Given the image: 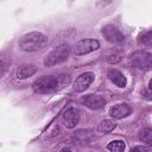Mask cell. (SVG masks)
Listing matches in <instances>:
<instances>
[{"mask_svg": "<svg viewBox=\"0 0 152 152\" xmlns=\"http://www.w3.org/2000/svg\"><path fill=\"white\" fill-rule=\"evenodd\" d=\"M68 75H44L34 81L33 89L37 93H49L53 90H58L69 83Z\"/></svg>", "mask_w": 152, "mask_h": 152, "instance_id": "6da1fadb", "label": "cell"}, {"mask_svg": "<svg viewBox=\"0 0 152 152\" xmlns=\"http://www.w3.org/2000/svg\"><path fill=\"white\" fill-rule=\"evenodd\" d=\"M46 42V38L40 32H30L24 34L19 40V48L23 51L32 52L40 50Z\"/></svg>", "mask_w": 152, "mask_h": 152, "instance_id": "7a4b0ae2", "label": "cell"}, {"mask_svg": "<svg viewBox=\"0 0 152 152\" xmlns=\"http://www.w3.org/2000/svg\"><path fill=\"white\" fill-rule=\"evenodd\" d=\"M70 53V48L68 44H62L57 48H55L51 52H49L44 59V64L46 66H52L59 63H63L68 59Z\"/></svg>", "mask_w": 152, "mask_h": 152, "instance_id": "3957f363", "label": "cell"}, {"mask_svg": "<svg viewBox=\"0 0 152 152\" xmlns=\"http://www.w3.org/2000/svg\"><path fill=\"white\" fill-rule=\"evenodd\" d=\"M128 63L137 69H141V70L150 69L152 66V53L142 50L135 51L128 57Z\"/></svg>", "mask_w": 152, "mask_h": 152, "instance_id": "277c9868", "label": "cell"}, {"mask_svg": "<svg viewBox=\"0 0 152 152\" xmlns=\"http://www.w3.org/2000/svg\"><path fill=\"white\" fill-rule=\"evenodd\" d=\"M100 48V43L96 39H82L75 45V55L82 56L91 51H95Z\"/></svg>", "mask_w": 152, "mask_h": 152, "instance_id": "5b68a950", "label": "cell"}, {"mask_svg": "<svg viewBox=\"0 0 152 152\" xmlns=\"http://www.w3.org/2000/svg\"><path fill=\"white\" fill-rule=\"evenodd\" d=\"M102 34L104 36V38L109 43H113V44L121 43L125 39V37L121 33V31L116 26H114V25H107V26H104L102 28Z\"/></svg>", "mask_w": 152, "mask_h": 152, "instance_id": "8992f818", "label": "cell"}, {"mask_svg": "<svg viewBox=\"0 0 152 152\" xmlns=\"http://www.w3.org/2000/svg\"><path fill=\"white\" fill-rule=\"evenodd\" d=\"M80 121V110L75 107H70L62 114V122L65 127L72 128Z\"/></svg>", "mask_w": 152, "mask_h": 152, "instance_id": "52a82bcc", "label": "cell"}, {"mask_svg": "<svg viewBox=\"0 0 152 152\" xmlns=\"http://www.w3.org/2000/svg\"><path fill=\"white\" fill-rule=\"evenodd\" d=\"M94 74L93 72H83L81 74L74 82V90L77 93L84 91L94 81Z\"/></svg>", "mask_w": 152, "mask_h": 152, "instance_id": "ba28073f", "label": "cell"}, {"mask_svg": "<svg viewBox=\"0 0 152 152\" xmlns=\"http://www.w3.org/2000/svg\"><path fill=\"white\" fill-rule=\"evenodd\" d=\"M81 102L90 109H100L106 104L104 97H102L101 95H94V94H89L87 96H83Z\"/></svg>", "mask_w": 152, "mask_h": 152, "instance_id": "9c48e42d", "label": "cell"}, {"mask_svg": "<svg viewBox=\"0 0 152 152\" xmlns=\"http://www.w3.org/2000/svg\"><path fill=\"white\" fill-rule=\"evenodd\" d=\"M109 114L114 119H124L131 114V107L127 103H118L109 109Z\"/></svg>", "mask_w": 152, "mask_h": 152, "instance_id": "30bf717a", "label": "cell"}, {"mask_svg": "<svg viewBox=\"0 0 152 152\" xmlns=\"http://www.w3.org/2000/svg\"><path fill=\"white\" fill-rule=\"evenodd\" d=\"M108 78L119 88H125L127 86V80L125 75L119 71L118 69H109L108 70Z\"/></svg>", "mask_w": 152, "mask_h": 152, "instance_id": "8fae6325", "label": "cell"}, {"mask_svg": "<svg viewBox=\"0 0 152 152\" xmlns=\"http://www.w3.org/2000/svg\"><path fill=\"white\" fill-rule=\"evenodd\" d=\"M37 71V68L33 64H24L17 70V77L19 80H25L30 76H32Z\"/></svg>", "mask_w": 152, "mask_h": 152, "instance_id": "7c38bea8", "label": "cell"}, {"mask_svg": "<svg viewBox=\"0 0 152 152\" xmlns=\"http://www.w3.org/2000/svg\"><path fill=\"white\" fill-rule=\"evenodd\" d=\"M116 127V124L113 120H103L97 126V131L101 133H109L112 132L114 128Z\"/></svg>", "mask_w": 152, "mask_h": 152, "instance_id": "4fadbf2b", "label": "cell"}, {"mask_svg": "<svg viewBox=\"0 0 152 152\" xmlns=\"http://www.w3.org/2000/svg\"><path fill=\"white\" fill-rule=\"evenodd\" d=\"M110 152H122L125 150V142L122 140H113L107 145Z\"/></svg>", "mask_w": 152, "mask_h": 152, "instance_id": "5bb4252c", "label": "cell"}, {"mask_svg": "<svg viewBox=\"0 0 152 152\" xmlns=\"http://www.w3.org/2000/svg\"><path fill=\"white\" fill-rule=\"evenodd\" d=\"M139 138L141 141L146 142V144H150L152 142V129L151 128H144L140 131V134H139Z\"/></svg>", "mask_w": 152, "mask_h": 152, "instance_id": "9a60e30c", "label": "cell"}, {"mask_svg": "<svg viewBox=\"0 0 152 152\" xmlns=\"http://www.w3.org/2000/svg\"><path fill=\"white\" fill-rule=\"evenodd\" d=\"M124 57V52L122 51H112L110 53L107 55V61L109 63H118L119 61H121V58Z\"/></svg>", "mask_w": 152, "mask_h": 152, "instance_id": "2e32d148", "label": "cell"}, {"mask_svg": "<svg viewBox=\"0 0 152 152\" xmlns=\"http://www.w3.org/2000/svg\"><path fill=\"white\" fill-rule=\"evenodd\" d=\"M129 152H152V142L135 146V147H133Z\"/></svg>", "mask_w": 152, "mask_h": 152, "instance_id": "e0dca14e", "label": "cell"}, {"mask_svg": "<svg viewBox=\"0 0 152 152\" xmlns=\"http://www.w3.org/2000/svg\"><path fill=\"white\" fill-rule=\"evenodd\" d=\"M141 42H142V44L146 45V46H152V31H150V32L142 34Z\"/></svg>", "mask_w": 152, "mask_h": 152, "instance_id": "ac0fdd59", "label": "cell"}, {"mask_svg": "<svg viewBox=\"0 0 152 152\" xmlns=\"http://www.w3.org/2000/svg\"><path fill=\"white\" fill-rule=\"evenodd\" d=\"M141 95H142L144 99L152 101V90H151L150 88H148V89H144V90L141 91Z\"/></svg>", "mask_w": 152, "mask_h": 152, "instance_id": "d6986e66", "label": "cell"}, {"mask_svg": "<svg viewBox=\"0 0 152 152\" xmlns=\"http://www.w3.org/2000/svg\"><path fill=\"white\" fill-rule=\"evenodd\" d=\"M148 88L152 90V78H151V80H150V82H148Z\"/></svg>", "mask_w": 152, "mask_h": 152, "instance_id": "ffe728a7", "label": "cell"}, {"mask_svg": "<svg viewBox=\"0 0 152 152\" xmlns=\"http://www.w3.org/2000/svg\"><path fill=\"white\" fill-rule=\"evenodd\" d=\"M59 152H71V151H70V150H68V148H62Z\"/></svg>", "mask_w": 152, "mask_h": 152, "instance_id": "44dd1931", "label": "cell"}]
</instances>
